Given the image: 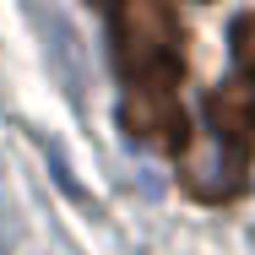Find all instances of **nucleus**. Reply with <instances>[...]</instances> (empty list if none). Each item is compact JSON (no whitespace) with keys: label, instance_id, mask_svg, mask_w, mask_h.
<instances>
[{"label":"nucleus","instance_id":"obj_2","mask_svg":"<svg viewBox=\"0 0 255 255\" xmlns=\"http://www.w3.org/2000/svg\"><path fill=\"white\" fill-rule=\"evenodd\" d=\"M201 147L185 152L179 163V185L196 201H234L250 179L255 157V114L245 87H212L201 103Z\"/></svg>","mask_w":255,"mask_h":255},{"label":"nucleus","instance_id":"obj_3","mask_svg":"<svg viewBox=\"0 0 255 255\" xmlns=\"http://www.w3.org/2000/svg\"><path fill=\"white\" fill-rule=\"evenodd\" d=\"M228 44H234V65H239L245 87L255 93V11L234 16V33H228Z\"/></svg>","mask_w":255,"mask_h":255},{"label":"nucleus","instance_id":"obj_1","mask_svg":"<svg viewBox=\"0 0 255 255\" xmlns=\"http://www.w3.org/2000/svg\"><path fill=\"white\" fill-rule=\"evenodd\" d=\"M114 65L125 76L120 125L130 141L157 152H190V120L179 103L185 82V22L163 0H130L114 11Z\"/></svg>","mask_w":255,"mask_h":255}]
</instances>
